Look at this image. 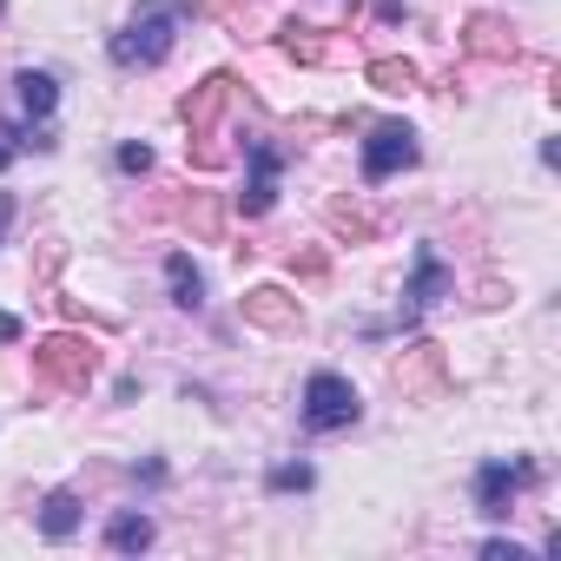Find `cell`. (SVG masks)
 Returning <instances> with one entry per match:
<instances>
[{"label":"cell","mask_w":561,"mask_h":561,"mask_svg":"<svg viewBox=\"0 0 561 561\" xmlns=\"http://www.w3.org/2000/svg\"><path fill=\"white\" fill-rule=\"evenodd\" d=\"M73 528H80V495H73V489H54V495L41 502V535H47V541H67Z\"/></svg>","instance_id":"obj_17"},{"label":"cell","mask_w":561,"mask_h":561,"mask_svg":"<svg viewBox=\"0 0 561 561\" xmlns=\"http://www.w3.org/2000/svg\"><path fill=\"white\" fill-rule=\"evenodd\" d=\"M364 416V397H357V383L351 377H337V370H318L311 383H305V423L318 430V436H331V430H351Z\"/></svg>","instance_id":"obj_5"},{"label":"cell","mask_w":561,"mask_h":561,"mask_svg":"<svg viewBox=\"0 0 561 561\" xmlns=\"http://www.w3.org/2000/svg\"><path fill=\"white\" fill-rule=\"evenodd\" d=\"M482 554L489 561H528V548H515V541H482Z\"/></svg>","instance_id":"obj_24"},{"label":"cell","mask_w":561,"mask_h":561,"mask_svg":"<svg viewBox=\"0 0 561 561\" xmlns=\"http://www.w3.org/2000/svg\"><path fill=\"white\" fill-rule=\"evenodd\" d=\"M277 54L298 60V67H318V60L331 54V41H324L318 27H305V21H285V27H277Z\"/></svg>","instance_id":"obj_13"},{"label":"cell","mask_w":561,"mask_h":561,"mask_svg":"<svg viewBox=\"0 0 561 561\" xmlns=\"http://www.w3.org/2000/svg\"><path fill=\"white\" fill-rule=\"evenodd\" d=\"M416 159H423V146H416V133H410L403 119L370 126V139H364V179H370V185H383V179L410 172Z\"/></svg>","instance_id":"obj_6"},{"label":"cell","mask_w":561,"mask_h":561,"mask_svg":"<svg viewBox=\"0 0 561 561\" xmlns=\"http://www.w3.org/2000/svg\"><path fill=\"white\" fill-rule=\"evenodd\" d=\"M179 218H185V231H192L198 244H218V238H225V205H218V192H192V198L179 205Z\"/></svg>","instance_id":"obj_12"},{"label":"cell","mask_w":561,"mask_h":561,"mask_svg":"<svg viewBox=\"0 0 561 561\" xmlns=\"http://www.w3.org/2000/svg\"><path fill=\"white\" fill-rule=\"evenodd\" d=\"M34 377L41 390H87L100 377V344L87 331H47L34 344Z\"/></svg>","instance_id":"obj_2"},{"label":"cell","mask_w":561,"mask_h":561,"mask_svg":"<svg viewBox=\"0 0 561 561\" xmlns=\"http://www.w3.org/2000/svg\"><path fill=\"white\" fill-rule=\"evenodd\" d=\"M14 93H21L27 119H54V106H60V80H54V73H34V67L14 80Z\"/></svg>","instance_id":"obj_16"},{"label":"cell","mask_w":561,"mask_h":561,"mask_svg":"<svg viewBox=\"0 0 561 561\" xmlns=\"http://www.w3.org/2000/svg\"><path fill=\"white\" fill-rule=\"evenodd\" d=\"M231 93H238V80L218 67V73H205L185 100H179V119H185V133H192V165H225V139H218V113L231 106Z\"/></svg>","instance_id":"obj_1"},{"label":"cell","mask_w":561,"mask_h":561,"mask_svg":"<svg viewBox=\"0 0 561 561\" xmlns=\"http://www.w3.org/2000/svg\"><path fill=\"white\" fill-rule=\"evenodd\" d=\"M311 482H318V476H311V462H277V469L264 476V489H271V495H291V489L305 495Z\"/></svg>","instance_id":"obj_20"},{"label":"cell","mask_w":561,"mask_h":561,"mask_svg":"<svg viewBox=\"0 0 561 561\" xmlns=\"http://www.w3.org/2000/svg\"><path fill=\"white\" fill-rule=\"evenodd\" d=\"M152 535H159L152 515H113V522H106V548H113V554H146Z\"/></svg>","instance_id":"obj_18"},{"label":"cell","mask_w":561,"mask_h":561,"mask_svg":"<svg viewBox=\"0 0 561 561\" xmlns=\"http://www.w3.org/2000/svg\"><path fill=\"white\" fill-rule=\"evenodd\" d=\"M449 285H456V271L436 257V244H416V271H410V291H403V324H410L416 311H430Z\"/></svg>","instance_id":"obj_10"},{"label":"cell","mask_w":561,"mask_h":561,"mask_svg":"<svg viewBox=\"0 0 561 561\" xmlns=\"http://www.w3.org/2000/svg\"><path fill=\"white\" fill-rule=\"evenodd\" d=\"M8 225H14V198L0 192V238H8Z\"/></svg>","instance_id":"obj_26"},{"label":"cell","mask_w":561,"mask_h":561,"mask_svg":"<svg viewBox=\"0 0 561 561\" xmlns=\"http://www.w3.org/2000/svg\"><path fill=\"white\" fill-rule=\"evenodd\" d=\"M21 159V126H8V119H0V172H8Z\"/></svg>","instance_id":"obj_23"},{"label":"cell","mask_w":561,"mask_h":561,"mask_svg":"<svg viewBox=\"0 0 561 561\" xmlns=\"http://www.w3.org/2000/svg\"><path fill=\"white\" fill-rule=\"evenodd\" d=\"M244 159H251V179L238 192V211L244 218H264L277 205V172H285V152H277L271 139H244Z\"/></svg>","instance_id":"obj_7"},{"label":"cell","mask_w":561,"mask_h":561,"mask_svg":"<svg viewBox=\"0 0 561 561\" xmlns=\"http://www.w3.org/2000/svg\"><path fill=\"white\" fill-rule=\"evenodd\" d=\"M522 482H535V462H482V469H476V508L502 522V515L515 508Z\"/></svg>","instance_id":"obj_9"},{"label":"cell","mask_w":561,"mask_h":561,"mask_svg":"<svg viewBox=\"0 0 561 561\" xmlns=\"http://www.w3.org/2000/svg\"><path fill=\"white\" fill-rule=\"evenodd\" d=\"M244 324H257L271 337H298L305 331V311H298V298L285 285H251L244 291Z\"/></svg>","instance_id":"obj_8"},{"label":"cell","mask_w":561,"mask_h":561,"mask_svg":"<svg viewBox=\"0 0 561 561\" xmlns=\"http://www.w3.org/2000/svg\"><path fill=\"white\" fill-rule=\"evenodd\" d=\"M462 47H469L476 60H515V54H522L515 27H508L502 14H469V21H462Z\"/></svg>","instance_id":"obj_11"},{"label":"cell","mask_w":561,"mask_h":561,"mask_svg":"<svg viewBox=\"0 0 561 561\" xmlns=\"http://www.w3.org/2000/svg\"><path fill=\"white\" fill-rule=\"evenodd\" d=\"M14 337H21V318H14V311H0V344H14Z\"/></svg>","instance_id":"obj_25"},{"label":"cell","mask_w":561,"mask_h":561,"mask_svg":"<svg viewBox=\"0 0 561 561\" xmlns=\"http://www.w3.org/2000/svg\"><path fill=\"white\" fill-rule=\"evenodd\" d=\"M377 14L383 21H403V0H377Z\"/></svg>","instance_id":"obj_27"},{"label":"cell","mask_w":561,"mask_h":561,"mask_svg":"<svg viewBox=\"0 0 561 561\" xmlns=\"http://www.w3.org/2000/svg\"><path fill=\"white\" fill-rule=\"evenodd\" d=\"M364 80H370L377 93H416V80H423V73H416V60L383 54V60H370V67H364Z\"/></svg>","instance_id":"obj_15"},{"label":"cell","mask_w":561,"mask_h":561,"mask_svg":"<svg viewBox=\"0 0 561 561\" xmlns=\"http://www.w3.org/2000/svg\"><path fill=\"white\" fill-rule=\"evenodd\" d=\"M119 172H133V179H139V172H152V146H139V139H133V146H119Z\"/></svg>","instance_id":"obj_21"},{"label":"cell","mask_w":561,"mask_h":561,"mask_svg":"<svg viewBox=\"0 0 561 561\" xmlns=\"http://www.w3.org/2000/svg\"><path fill=\"white\" fill-rule=\"evenodd\" d=\"M291 271H298V277H324L331 257H324V251H291Z\"/></svg>","instance_id":"obj_22"},{"label":"cell","mask_w":561,"mask_h":561,"mask_svg":"<svg viewBox=\"0 0 561 561\" xmlns=\"http://www.w3.org/2000/svg\"><path fill=\"white\" fill-rule=\"evenodd\" d=\"M324 218H331V231H337V238H351V244H370V238H377V218H370V211H357L351 198H331V205H324Z\"/></svg>","instance_id":"obj_19"},{"label":"cell","mask_w":561,"mask_h":561,"mask_svg":"<svg viewBox=\"0 0 561 561\" xmlns=\"http://www.w3.org/2000/svg\"><path fill=\"white\" fill-rule=\"evenodd\" d=\"M165 285H172V305H179V311H198V305H205V277H198V264H192L185 251L165 257Z\"/></svg>","instance_id":"obj_14"},{"label":"cell","mask_w":561,"mask_h":561,"mask_svg":"<svg viewBox=\"0 0 561 561\" xmlns=\"http://www.w3.org/2000/svg\"><path fill=\"white\" fill-rule=\"evenodd\" d=\"M179 41V0H139V14L126 21V34H113V60L119 67H159Z\"/></svg>","instance_id":"obj_3"},{"label":"cell","mask_w":561,"mask_h":561,"mask_svg":"<svg viewBox=\"0 0 561 561\" xmlns=\"http://www.w3.org/2000/svg\"><path fill=\"white\" fill-rule=\"evenodd\" d=\"M390 383H397V397H410V403H436V397L449 390L443 344H436V337H416V344H403V357L390 364Z\"/></svg>","instance_id":"obj_4"}]
</instances>
